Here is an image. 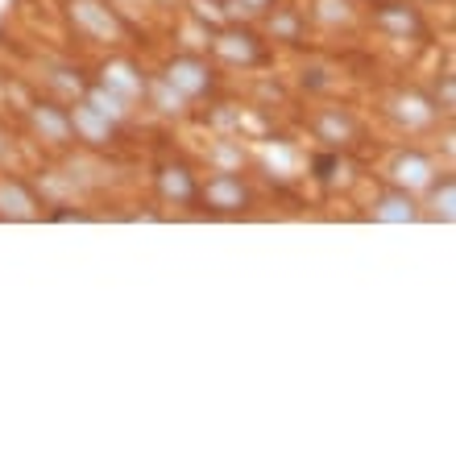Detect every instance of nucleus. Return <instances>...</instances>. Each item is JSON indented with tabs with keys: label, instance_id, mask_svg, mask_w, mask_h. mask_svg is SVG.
Segmentation results:
<instances>
[{
	"label": "nucleus",
	"instance_id": "nucleus-10",
	"mask_svg": "<svg viewBox=\"0 0 456 456\" xmlns=\"http://www.w3.org/2000/svg\"><path fill=\"white\" fill-rule=\"evenodd\" d=\"M373 220H382V224H411V220H419V208L411 200L407 191H386L382 200H373Z\"/></svg>",
	"mask_w": 456,
	"mask_h": 456
},
{
	"label": "nucleus",
	"instance_id": "nucleus-3",
	"mask_svg": "<svg viewBox=\"0 0 456 456\" xmlns=\"http://www.w3.org/2000/svg\"><path fill=\"white\" fill-rule=\"evenodd\" d=\"M71 17L84 34L100 37V42H117L120 37V21L112 17L109 4H100V0H71Z\"/></svg>",
	"mask_w": 456,
	"mask_h": 456
},
{
	"label": "nucleus",
	"instance_id": "nucleus-9",
	"mask_svg": "<svg viewBox=\"0 0 456 456\" xmlns=\"http://www.w3.org/2000/svg\"><path fill=\"white\" fill-rule=\"evenodd\" d=\"M216 54L228 62H245V67H253V62L262 59V46H257V37L249 34V29H224V34L216 37Z\"/></svg>",
	"mask_w": 456,
	"mask_h": 456
},
{
	"label": "nucleus",
	"instance_id": "nucleus-7",
	"mask_svg": "<svg viewBox=\"0 0 456 456\" xmlns=\"http://www.w3.org/2000/svg\"><path fill=\"white\" fill-rule=\"evenodd\" d=\"M71 129H75V137H84V142H92V145H104L112 137V129H117V120H109L100 109H92V104H75V112H71Z\"/></svg>",
	"mask_w": 456,
	"mask_h": 456
},
{
	"label": "nucleus",
	"instance_id": "nucleus-11",
	"mask_svg": "<svg viewBox=\"0 0 456 456\" xmlns=\"http://www.w3.org/2000/svg\"><path fill=\"white\" fill-rule=\"evenodd\" d=\"M378 25H382L386 34H395V37L423 34V21L407 9V4H382V9H378Z\"/></svg>",
	"mask_w": 456,
	"mask_h": 456
},
{
	"label": "nucleus",
	"instance_id": "nucleus-6",
	"mask_svg": "<svg viewBox=\"0 0 456 456\" xmlns=\"http://www.w3.org/2000/svg\"><path fill=\"white\" fill-rule=\"evenodd\" d=\"M42 204L21 179H0V216L4 220H34Z\"/></svg>",
	"mask_w": 456,
	"mask_h": 456
},
{
	"label": "nucleus",
	"instance_id": "nucleus-1",
	"mask_svg": "<svg viewBox=\"0 0 456 456\" xmlns=\"http://www.w3.org/2000/svg\"><path fill=\"white\" fill-rule=\"evenodd\" d=\"M175 92H179L183 100H200L212 87V71H208L204 59H195V54H179V59L167 67V75H162Z\"/></svg>",
	"mask_w": 456,
	"mask_h": 456
},
{
	"label": "nucleus",
	"instance_id": "nucleus-16",
	"mask_svg": "<svg viewBox=\"0 0 456 456\" xmlns=\"http://www.w3.org/2000/svg\"><path fill=\"white\" fill-rule=\"evenodd\" d=\"M320 133H324V142H332V145H340V142H348L353 137V117H345V112H324L320 117Z\"/></svg>",
	"mask_w": 456,
	"mask_h": 456
},
{
	"label": "nucleus",
	"instance_id": "nucleus-19",
	"mask_svg": "<svg viewBox=\"0 0 456 456\" xmlns=\"http://www.w3.org/2000/svg\"><path fill=\"white\" fill-rule=\"evenodd\" d=\"M320 21H348V0H315Z\"/></svg>",
	"mask_w": 456,
	"mask_h": 456
},
{
	"label": "nucleus",
	"instance_id": "nucleus-12",
	"mask_svg": "<svg viewBox=\"0 0 456 456\" xmlns=\"http://www.w3.org/2000/svg\"><path fill=\"white\" fill-rule=\"evenodd\" d=\"M158 187H162V200H170V204H191L195 200V179L187 175V167H162Z\"/></svg>",
	"mask_w": 456,
	"mask_h": 456
},
{
	"label": "nucleus",
	"instance_id": "nucleus-8",
	"mask_svg": "<svg viewBox=\"0 0 456 456\" xmlns=\"http://www.w3.org/2000/svg\"><path fill=\"white\" fill-rule=\"evenodd\" d=\"M100 84L109 87V92H117L120 100H142L145 96V79L142 75H137V67H133V62H125V59H117V62H109V67H104V79H100Z\"/></svg>",
	"mask_w": 456,
	"mask_h": 456
},
{
	"label": "nucleus",
	"instance_id": "nucleus-2",
	"mask_svg": "<svg viewBox=\"0 0 456 456\" xmlns=\"http://www.w3.org/2000/svg\"><path fill=\"white\" fill-rule=\"evenodd\" d=\"M390 179H395L398 191L415 195V191H423V187L436 179V167H432V158H428V154L407 150V154H398L395 162H390Z\"/></svg>",
	"mask_w": 456,
	"mask_h": 456
},
{
	"label": "nucleus",
	"instance_id": "nucleus-18",
	"mask_svg": "<svg viewBox=\"0 0 456 456\" xmlns=\"http://www.w3.org/2000/svg\"><path fill=\"white\" fill-rule=\"evenodd\" d=\"M270 34L282 37V42H299V17L287 9L274 12V17H270Z\"/></svg>",
	"mask_w": 456,
	"mask_h": 456
},
{
	"label": "nucleus",
	"instance_id": "nucleus-5",
	"mask_svg": "<svg viewBox=\"0 0 456 456\" xmlns=\"http://www.w3.org/2000/svg\"><path fill=\"white\" fill-rule=\"evenodd\" d=\"M29 120H34V129L42 133V142H50V145H67L75 137L71 112L59 109V104H34V109H29Z\"/></svg>",
	"mask_w": 456,
	"mask_h": 456
},
{
	"label": "nucleus",
	"instance_id": "nucleus-4",
	"mask_svg": "<svg viewBox=\"0 0 456 456\" xmlns=\"http://www.w3.org/2000/svg\"><path fill=\"white\" fill-rule=\"evenodd\" d=\"M204 200L208 208H216V212H240V208H249V187L232 175V170H220L212 179L204 183Z\"/></svg>",
	"mask_w": 456,
	"mask_h": 456
},
{
	"label": "nucleus",
	"instance_id": "nucleus-20",
	"mask_svg": "<svg viewBox=\"0 0 456 456\" xmlns=\"http://www.w3.org/2000/svg\"><path fill=\"white\" fill-rule=\"evenodd\" d=\"M240 4H245V9H265L270 0H240Z\"/></svg>",
	"mask_w": 456,
	"mask_h": 456
},
{
	"label": "nucleus",
	"instance_id": "nucleus-13",
	"mask_svg": "<svg viewBox=\"0 0 456 456\" xmlns=\"http://www.w3.org/2000/svg\"><path fill=\"white\" fill-rule=\"evenodd\" d=\"M432 187V200H428V216L432 220H444V224H452V216H456V183L448 179H440V183H428Z\"/></svg>",
	"mask_w": 456,
	"mask_h": 456
},
{
	"label": "nucleus",
	"instance_id": "nucleus-15",
	"mask_svg": "<svg viewBox=\"0 0 456 456\" xmlns=\"http://www.w3.org/2000/svg\"><path fill=\"white\" fill-rule=\"evenodd\" d=\"M395 112H398V120H407L411 129H419V125H432L436 120V109H428L419 96H403Z\"/></svg>",
	"mask_w": 456,
	"mask_h": 456
},
{
	"label": "nucleus",
	"instance_id": "nucleus-14",
	"mask_svg": "<svg viewBox=\"0 0 456 456\" xmlns=\"http://www.w3.org/2000/svg\"><path fill=\"white\" fill-rule=\"evenodd\" d=\"M87 104H92V109H100V112H104V117H109V120H117V125H120V120H125V117H129V100H120L117 96V92H109V87H104V84H96V87H92V92H87Z\"/></svg>",
	"mask_w": 456,
	"mask_h": 456
},
{
	"label": "nucleus",
	"instance_id": "nucleus-17",
	"mask_svg": "<svg viewBox=\"0 0 456 456\" xmlns=\"http://www.w3.org/2000/svg\"><path fill=\"white\" fill-rule=\"evenodd\" d=\"M145 92L154 96V104H158L162 112H183V104H187V100H183L179 92L167 84V79H158V84H145Z\"/></svg>",
	"mask_w": 456,
	"mask_h": 456
}]
</instances>
